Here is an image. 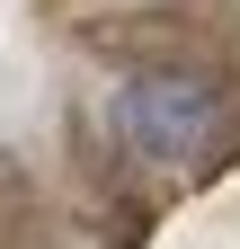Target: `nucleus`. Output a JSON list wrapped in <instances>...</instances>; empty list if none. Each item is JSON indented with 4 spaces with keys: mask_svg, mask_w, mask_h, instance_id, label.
Masks as SVG:
<instances>
[{
    "mask_svg": "<svg viewBox=\"0 0 240 249\" xmlns=\"http://www.w3.org/2000/svg\"><path fill=\"white\" fill-rule=\"evenodd\" d=\"M223 124H231V98H223V80H205V71H134L116 89V134H125L142 160H160V169L205 160V151L223 142Z\"/></svg>",
    "mask_w": 240,
    "mask_h": 249,
    "instance_id": "nucleus-1",
    "label": "nucleus"
}]
</instances>
